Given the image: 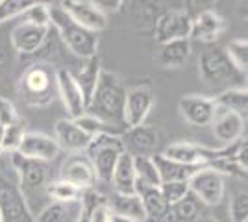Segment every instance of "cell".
<instances>
[{
  "mask_svg": "<svg viewBox=\"0 0 248 222\" xmlns=\"http://www.w3.org/2000/svg\"><path fill=\"white\" fill-rule=\"evenodd\" d=\"M124 98H126V89L119 82V78L111 73L102 71L98 85L94 89L93 96L87 104L85 113L100 118L108 124H113L117 128H123V107Z\"/></svg>",
  "mask_w": 248,
  "mask_h": 222,
  "instance_id": "obj_1",
  "label": "cell"
},
{
  "mask_svg": "<svg viewBox=\"0 0 248 222\" xmlns=\"http://www.w3.org/2000/svg\"><path fill=\"white\" fill-rule=\"evenodd\" d=\"M48 15L50 22L58 28V32L62 35L63 43L67 44V48L83 59H91L94 56H98V37L96 33L89 32L82 28L65 13L60 4H52L48 6Z\"/></svg>",
  "mask_w": 248,
  "mask_h": 222,
  "instance_id": "obj_2",
  "label": "cell"
},
{
  "mask_svg": "<svg viewBox=\"0 0 248 222\" xmlns=\"http://www.w3.org/2000/svg\"><path fill=\"white\" fill-rule=\"evenodd\" d=\"M124 152H126V147L123 143V137H115V135L93 137V141L85 150V156L93 163L96 181H102V183L111 181L115 165Z\"/></svg>",
  "mask_w": 248,
  "mask_h": 222,
  "instance_id": "obj_3",
  "label": "cell"
},
{
  "mask_svg": "<svg viewBox=\"0 0 248 222\" xmlns=\"http://www.w3.org/2000/svg\"><path fill=\"white\" fill-rule=\"evenodd\" d=\"M241 145V139L233 145H228L222 148H206L195 145V143H174V145H169L163 150V158L178 161V163H184V165H193V167H207L211 165L213 161H217L220 158H228V156H235L237 154V148Z\"/></svg>",
  "mask_w": 248,
  "mask_h": 222,
  "instance_id": "obj_4",
  "label": "cell"
},
{
  "mask_svg": "<svg viewBox=\"0 0 248 222\" xmlns=\"http://www.w3.org/2000/svg\"><path fill=\"white\" fill-rule=\"evenodd\" d=\"M152 106H154V93L148 84L135 85L132 89H128L123 107L124 130L143 126Z\"/></svg>",
  "mask_w": 248,
  "mask_h": 222,
  "instance_id": "obj_5",
  "label": "cell"
},
{
  "mask_svg": "<svg viewBox=\"0 0 248 222\" xmlns=\"http://www.w3.org/2000/svg\"><path fill=\"white\" fill-rule=\"evenodd\" d=\"M0 215L2 222H37L19 185L4 176H0Z\"/></svg>",
  "mask_w": 248,
  "mask_h": 222,
  "instance_id": "obj_6",
  "label": "cell"
},
{
  "mask_svg": "<svg viewBox=\"0 0 248 222\" xmlns=\"http://www.w3.org/2000/svg\"><path fill=\"white\" fill-rule=\"evenodd\" d=\"M54 85H56L54 74L43 65H35V67L28 69L21 78L22 95L30 104H46V102H50V98H54L52 96Z\"/></svg>",
  "mask_w": 248,
  "mask_h": 222,
  "instance_id": "obj_7",
  "label": "cell"
},
{
  "mask_svg": "<svg viewBox=\"0 0 248 222\" xmlns=\"http://www.w3.org/2000/svg\"><path fill=\"white\" fill-rule=\"evenodd\" d=\"M235 69L230 63L222 48H209L198 59V76L209 85H220L235 76Z\"/></svg>",
  "mask_w": 248,
  "mask_h": 222,
  "instance_id": "obj_8",
  "label": "cell"
},
{
  "mask_svg": "<svg viewBox=\"0 0 248 222\" xmlns=\"http://www.w3.org/2000/svg\"><path fill=\"white\" fill-rule=\"evenodd\" d=\"M191 15L184 10L165 11L157 17L154 26V37L157 43L165 44L174 39H189L191 35Z\"/></svg>",
  "mask_w": 248,
  "mask_h": 222,
  "instance_id": "obj_9",
  "label": "cell"
},
{
  "mask_svg": "<svg viewBox=\"0 0 248 222\" xmlns=\"http://www.w3.org/2000/svg\"><path fill=\"white\" fill-rule=\"evenodd\" d=\"M189 192L197 196V200L204 206H218L224 198V180L211 169H202L187 181Z\"/></svg>",
  "mask_w": 248,
  "mask_h": 222,
  "instance_id": "obj_10",
  "label": "cell"
},
{
  "mask_svg": "<svg viewBox=\"0 0 248 222\" xmlns=\"http://www.w3.org/2000/svg\"><path fill=\"white\" fill-rule=\"evenodd\" d=\"M245 120L241 115L230 111L226 107H220L215 104V111L211 117V132L217 141H220L224 147L237 143L239 139H243L245 135Z\"/></svg>",
  "mask_w": 248,
  "mask_h": 222,
  "instance_id": "obj_11",
  "label": "cell"
},
{
  "mask_svg": "<svg viewBox=\"0 0 248 222\" xmlns=\"http://www.w3.org/2000/svg\"><path fill=\"white\" fill-rule=\"evenodd\" d=\"M60 6L76 24H80L89 32L98 33L108 26V17L91 0H63L60 2Z\"/></svg>",
  "mask_w": 248,
  "mask_h": 222,
  "instance_id": "obj_12",
  "label": "cell"
},
{
  "mask_svg": "<svg viewBox=\"0 0 248 222\" xmlns=\"http://www.w3.org/2000/svg\"><path fill=\"white\" fill-rule=\"evenodd\" d=\"M54 80H56V89L62 96V102L67 113H69V118H80V117L85 115V100H83L82 89L78 87L76 80H74V74L67 69H58L54 73Z\"/></svg>",
  "mask_w": 248,
  "mask_h": 222,
  "instance_id": "obj_13",
  "label": "cell"
},
{
  "mask_svg": "<svg viewBox=\"0 0 248 222\" xmlns=\"http://www.w3.org/2000/svg\"><path fill=\"white\" fill-rule=\"evenodd\" d=\"M60 180L71 183L80 191L93 189L96 183V174H94L93 163L85 154H74L62 165Z\"/></svg>",
  "mask_w": 248,
  "mask_h": 222,
  "instance_id": "obj_14",
  "label": "cell"
},
{
  "mask_svg": "<svg viewBox=\"0 0 248 222\" xmlns=\"http://www.w3.org/2000/svg\"><path fill=\"white\" fill-rule=\"evenodd\" d=\"M54 141L60 150L71 152V154H82L87 150L93 137L87 135L73 118H60L54 126Z\"/></svg>",
  "mask_w": 248,
  "mask_h": 222,
  "instance_id": "obj_15",
  "label": "cell"
},
{
  "mask_svg": "<svg viewBox=\"0 0 248 222\" xmlns=\"http://www.w3.org/2000/svg\"><path fill=\"white\" fill-rule=\"evenodd\" d=\"M17 154H21L24 158L48 163V161L58 158L60 147L56 145L54 137H50V135H45L39 132H24L21 143H19V148H17Z\"/></svg>",
  "mask_w": 248,
  "mask_h": 222,
  "instance_id": "obj_16",
  "label": "cell"
},
{
  "mask_svg": "<svg viewBox=\"0 0 248 222\" xmlns=\"http://www.w3.org/2000/svg\"><path fill=\"white\" fill-rule=\"evenodd\" d=\"M180 113L191 126H209L215 111V100L202 95H186L178 102Z\"/></svg>",
  "mask_w": 248,
  "mask_h": 222,
  "instance_id": "obj_17",
  "label": "cell"
},
{
  "mask_svg": "<svg viewBox=\"0 0 248 222\" xmlns=\"http://www.w3.org/2000/svg\"><path fill=\"white\" fill-rule=\"evenodd\" d=\"M11 163L17 170L19 178H21L22 187H28V189H37L46 185L48 180V167L46 163L37 161V159L24 158L21 154L13 152L11 154Z\"/></svg>",
  "mask_w": 248,
  "mask_h": 222,
  "instance_id": "obj_18",
  "label": "cell"
},
{
  "mask_svg": "<svg viewBox=\"0 0 248 222\" xmlns=\"http://www.w3.org/2000/svg\"><path fill=\"white\" fill-rule=\"evenodd\" d=\"M48 35V28L28 24V22H19L11 30V44L17 52L21 54H35Z\"/></svg>",
  "mask_w": 248,
  "mask_h": 222,
  "instance_id": "obj_19",
  "label": "cell"
},
{
  "mask_svg": "<svg viewBox=\"0 0 248 222\" xmlns=\"http://www.w3.org/2000/svg\"><path fill=\"white\" fill-rule=\"evenodd\" d=\"M224 30H226L224 19L218 15L217 11L206 10L202 11V13H198L197 17L193 19L189 39L193 37V39H198V41L213 43L224 33Z\"/></svg>",
  "mask_w": 248,
  "mask_h": 222,
  "instance_id": "obj_20",
  "label": "cell"
},
{
  "mask_svg": "<svg viewBox=\"0 0 248 222\" xmlns=\"http://www.w3.org/2000/svg\"><path fill=\"white\" fill-rule=\"evenodd\" d=\"M135 194L141 200L143 211H145V221L148 219L152 222H157L169 211V206H167L159 187H150V185H143V183L135 181Z\"/></svg>",
  "mask_w": 248,
  "mask_h": 222,
  "instance_id": "obj_21",
  "label": "cell"
},
{
  "mask_svg": "<svg viewBox=\"0 0 248 222\" xmlns=\"http://www.w3.org/2000/svg\"><path fill=\"white\" fill-rule=\"evenodd\" d=\"M111 187L119 194H135V170L132 152H124L119 158L111 174Z\"/></svg>",
  "mask_w": 248,
  "mask_h": 222,
  "instance_id": "obj_22",
  "label": "cell"
},
{
  "mask_svg": "<svg viewBox=\"0 0 248 222\" xmlns=\"http://www.w3.org/2000/svg\"><path fill=\"white\" fill-rule=\"evenodd\" d=\"M82 217V202H50L35 217L37 222H78Z\"/></svg>",
  "mask_w": 248,
  "mask_h": 222,
  "instance_id": "obj_23",
  "label": "cell"
},
{
  "mask_svg": "<svg viewBox=\"0 0 248 222\" xmlns=\"http://www.w3.org/2000/svg\"><path fill=\"white\" fill-rule=\"evenodd\" d=\"M152 159H154L155 167H157L161 183H167V181H189L198 170L206 169V167H193V165L178 163V161L163 158L161 154L152 156Z\"/></svg>",
  "mask_w": 248,
  "mask_h": 222,
  "instance_id": "obj_24",
  "label": "cell"
},
{
  "mask_svg": "<svg viewBox=\"0 0 248 222\" xmlns=\"http://www.w3.org/2000/svg\"><path fill=\"white\" fill-rule=\"evenodd\" d=\"M108 207L111 215L124 217V219H134V221L145 222V211L137 194H119L113 192L108 198Z\"/></svg>",
  "mask_w": 248,
  "mask_h": 222,
  "instance_id": "obj_25",
  "label": "cell"
},
{
  "mask_svg": "<svg viewBox=\"0 0 248 222\" xmlns=\"http://www.w3.org/2000/svg\"><path fill=\"white\" fill-rule=\"evenodd\" d=\"M123 143L126 150L130 147L137 152V154H132V156H145V152L154 150L155 145H157V132L154 128L145 126V124L132 128V130H126L123 133Z\"/></svg>",
  "mask_w": 248,
  "mask_h": 222,
  "instance_id": "obj_26",
  "label": "cell"
},
{
  "mask_svg": "<svg viewBox=\"0 0 248 222\" xmlns=\"http://www.w3.org/2000/svg\"><path fill=\"white\" fill-rule=\"evenodd\" d=\"M191 58V39H174L161 46L159 61L167 69H178Z\"/></svg>",
  "mask_w": 248,
  "mask_h": 222,
  "instance_id": "obj_27",
  "label": "cell"
},
{
  "mask_svg": "<svg viewBox=\"0 0 248 222\" xmlns=\"http://www.w3.org/2000/svg\"><path fill=\"white\" fill-rule=\"evenodd\" d=\"M100 74H102V61L98 56H94L91 59H87L85 67H82V71L74 76L78 87L82 89L83 100H85V106L89 104L91 96H93L94 89L98 85V80H100Z\"/></svg>",
  "mask_w": 248,
  "mask_h": 222,
  "instance_id": "obj_28",
  "label": "cell"
},
{
  "mask_svg": "<svg viewBox=\"0 0 248 222\" xmlns=\"http://www.w3.org/2000/svg\"><path fill=\"white\" fill-rule=\"evenodd\" d=\"M215 104L220 107H226L230 111L237 113L243 118H247L248 111V91L247 87H235V89H226L224 93L213 98Z\"/></svg>",
  "mask_w": 248,
  "mask_h": 222,
  "instance_id": "obj_29",
  "label": "cell"
},
{
  "mask_svg": "<svg viewBox=\"0 0 248 222\" xmlns=\"http://www.w3.org/2000/svg\"><path fill=\"white\" fill-rule=\"evenodd\" d=\"M134 170H135V181L143 183V185H150V187H159L161 180H159V172L155 167L152 156H134Z\"/></svg>",
  "mask_w": 248,
  "mask_h": 222,
  "instance_id": "obj_30",
  "label": "cell"
},
{
  "mask_svg": "<svg viewBox=\"0 0 248 222\" xmlns=\"http://www.w3.org/2000/svg\"><path fill=\"white\" fill-rule=\"evenodd\" d=\"M76 124L82 128L83 132L87 133V135H91V137H98V135H115V137H123V133L126 130L123 128H117L113 124H108V122H104L100 118H94L91 115H85L80 117V118H76Z\"/></svg>",
  "mask_w": 248,
  "mask_h": 222,
  "instance_id": "obj_31",
  "label": "cell"
},
{
  "mask_svg": "<svg viewBox=\"0 0 248 222\" xmlns=\"http://www.w3.org/2000/svg\"><path fill=\"white\" fill-rule=\"evenodd\" d=\"M169 215L174 222H197L200 213V204L198 200H193L191 196H186L184 200L169 207Z\"/></svg>",
  "mask_w": 248,
  "mask_h": 222,
  "instance_id": "obj_32",
  "label": "cell"
},
{
  "mask_svg": "<svg viewBox=\"0 0 248 222\" xmlns=\"http://www.w3.org/2000/svg\"><path fill=\"white\" fill-rule=\"evenodd\" d=\"M45 187H46V194L54 202H76L80 200L83 194V191H80L78 187H74V185L63 180L48 181Z\"/></svg>",
  "mask_w": 248,
  "mask_h": 222,
  "instance_id": "obj_33",
  "label": "cell"
},
{
  "mask_svg": "<svg viewBox=\"0 0 248 222\" xmlns=\"http://www.w3.org/2000/svg\"><path fill=\"white\" fill-rule=\"evenodd\" d=\"M230 63L239 74H247L248 71V41L247 39H233L226 48Z\"/></svg>",
  "mask_w": 248,
  "mask_h": 222,
  "instance_id": "obj_34",
  "label": "cell"
},
{
  "mask_svg": "<svg viewBox=\"0 0 248 222\" xmlns=\"http://www.w3.org/2000/svg\"><path fill=\"white\" fill-rule=\"evenodd\" d=\"M22 22L43 26V28H50V15H48V4L43 2H31V6L21 15Z\"/></svg>",
  "mask_w": 248,
  "mask_h": 222,
  "instance_id": "obj_35",
  "label": "cell"
},
{
  "mask_svg": "<svg viewBox=\"0 0 248 222\" xmlns=\"http://www.w3.org/2000/svg\"><path fill=\"white\" fill-rule=\"evenodd\" d=\"M159 191L165 198L167 206H174L180 200H184L186 196H189V183L187 181H167V183H161L159 185Z\"/></svg>",
  "mask_w": 248,
  "mask_h": 222,
  "instance_id": "obj_36",
  "label": "cell"
},
{
  "mask_svg": "<svg viewBox=\"0 0 248 222\" xmlns=\"http://www.w3.org/2000/svg\"><path fill=\"white\" fill-rule=\"evenodd\" d=\"M207 169L215 170L220 176L222 174H230V176H235V178H247V170L239 165L235 156H228V158L217 159L211 165H207Z\"/></svg>",
  "mask_w": 248,
  "mask_h": 222,
  "instance_id": "obj_37",
  "label": "cell"
},
{
  "mask_svg": "<svg viewBox=\"0 0 248 222\" xmlns=\"http://www.w3.org/2000/svg\"><path fill=\"white\" fill-rule=\"evenodd\" d=\"M31 6L30 0H2L0 2V24L8 19H15L22 15Z\"/></svg>",
  "mask_w": 248,
  "mask_h": 222,
  "instance_id": "obj_38",
  "label": "cell"
},
{
  "mask_svg": "<svg viewBox=\"0 0 248 222\" xmlns=\"http://www.w3.org/2000/svg\"><path fill=\"white\" fill-rule=\"evenodd\" d=\"M230 217L232 222H247L248 221V194L245 192H239L235 194L232 202H230Z\"/></svg>",
  "mask_w": 248,
  "mask_h": 222,
  "instance_id": "obj_39",
  "label": "cell"
},
{
  "mask_svg": "<svg viewBox=\"0 0 248 222\" xmlns=\"http://www.w3.org/2000/svg\"><path fill=\"white\" fill-rule=\"evenodd\" d=\"M24 130H22V122H17L13 126H8L4 132V141H2V152H17L19 143H21Z\"/></svg>",
  "mask_w": 248,
  "mask_h": 222,
  "instance_id": "obj_40",
  "label": "cell"
},
{
  "mask_svg": "<svg viewBox=\"0 0 248 222\" xmlns=\"http://www.w3.org/2000/svg\"><path fill=\"white\" fill-rule=\"evenodd\" d=\"M17 122H21L19 113H17V107L13 106L11 100L0 96V126L8 128V126L17 124Z\"/></svg>",
  "mask_w": 248,
  "mask_h": 222,
  "instance_id": "obj_41",
  "label": "cell"
},
{
  "mask_svg": "<svg viewBox=\"0 0 248 222\" xmlns=\"http://www.w3.org/2000/svg\"><path fill=\"white\" fill-rule=\"evenodd\" d=\"M94 4H96V8L102 11L106 17H108V13H109V11H119V10H121L124 2H123V0H96Z\"/></svg>",
  "mask_w": 248,
  "mask_h": 222,
  "instance_id": "obj_42",
  "label": "cell"
},
{
  "mask_svg": "<svg viewBox=\"0 0 248 222\" xmlns=\"http://www.w3.org/2000/svg\"><path fill=\"white\" fill-rule=\"evenodd\" d=\"M111 222H141V221H134V219H124V217L111 215Z\"/></svg>",
  "mask_w": 248,
  "mask_h": 222,
  "instance_id": "obj_43",
  "label": "cell"
},
{
  "mask_svg": "<svg viewBox=\"0 0 248 222\" xmlns=\"http://www.w3.org/2000/svg\"><path fill=\"white\" fill-rule=\"evenodd\" d=\"M197 222H218L217 219H213L211 215H200Z\"/></svg>",
  "mask_w": 248,
  "mask_h": 222,
  "instance_id": "obj_44",
  "label": "cell"
},
{
  "mask_svg": "<svg viewBox=\"0 0 248 222\" xmlns=\"http://www.w3.org/2000/svg\"><path fill=\"white\" fill-rule=\"evenodd\" d=\"M4 132H6V128L0 126V154H2V141H4Z\"/></svg>",
  "mask_w": 248,
  "mask_h": 222,
  "instance_id": "obj_45",
  "label": "cell"
},
{
  "mask_svg": "<svg viewBox=\"0 0 248 222\" xmlns=\"http://www.w3.org/2000/svg\"><path fill=\"white\" fill-rule=\"evenodd\" d=\"M0 222H2V215H0Z\"/></svg>",
  "mask_w": 248,
  "mask_h": 222,
  "instance_id": "obj_46",
  "label": "cell"
}]
</instances>
